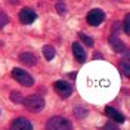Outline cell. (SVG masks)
Here are the masks:
<instances>
[{
    "label": "cell",
    "mask_w": 130,
    "mask_h": 130,
    "mask_svg": "<svg viewBox=\"0 0 130 130\" xmlns=\"http://www.w3.org/2000/svg\"><path fill=\"white\" fill-rule=\"evenodd\" d=\"M10 127L15 129V130H31L32 124L28 118H25V117H18V118H15V120L12 121Z\"/></svg>",
    "instance_id": "obj_7"
},
{
    "label": "cell",
    "mask_w": 130,
    "mask_h": 130,
    "mask_svg": "<svg viewBox=\"0 0 130 130\" xmlns=\"http://www.w3.org/2000/svg\"><path fill=\"white\" fill-rule=\"evenodd\" d=\"M36 18H37V13L31 8H24V9H21V12H19V21L24 25L32 24L36 21Z\"/></svg>",
    "instance_id": "obj_6"
},
{
    "label": "cell",
    "mask_w": 130,
    "mask_h": 130,
    "mask_svg": "<svg viewBox=\"0 0 130 130\" xmlns=\"http://www.w3.org/2000/svg\"><path fill=\"white\" fill-rule=\"evenodd\" d=\"M105 129H117V126H115V124H111V123H108V124H105Z\"/></svg>",
    "instance_id": "obj_19"
},
{
    "label": "cell",
    "mask_w": 130,
    "mask_h": 130,
    "mask_svg": "<svg viewBox=\"0 0 130 130\" xmlns=\"http://www.w3.org/2000/svg\"><path fill=\"white\" fill-rule=\"evenodd\" d=\"M22 99H24V96H22V93H19V92H10V101L12 102H15V104H22Z\"/></svg>",
    "instance_id": "obj_14"
},
{
    "label": "cell",
    "mask_w": 130,
    "mask_h": 130,
    "mask_svg": "<svg viewBox=\"0 0 130 130\" xmlns=\"http://www.w3.org/2000/svg\"><path fill=\"white\" fill-rule=\"evenodd\" d=\"M73 53H74V58L78 61V62H84L86 61V58H87V53H86V49L84 46H81L78 41H75L73 43Z\"/></svg>",
    "instance_id": "obj_8"
},
{
    "label": "cell",
    "mask_w": 130,
    "mask_h": 130,
    "mask_svg": "<svg viewBox=\"0 0 130 130\" xmlns=\"http://www.w3.org/2000/svg\"><path fill=\"white\" fill-rule=\"evenodd\" d=\"M109 43H111V46L112 49L117 52V53H124L126 52V44L123 43L117 36H111V39H109Z\"/></svg>",
    "instance_id": "obj_11"
},
{
    "label": "cell",
    "mask_w": 130,
    "mask_h": 130,
    "mask_svg": "<svg viewBox=\"0 0 130 130\" xmlns=\"http://www.w3.org/2000/svg\"><path fill=\"white\" fill-rule=\"evenodd\" d=\"M55 90H56V93L59 95L61 98H70L73 95V84L71 83H68L67 80H56L55 81Z\"/></svg>",
    "instance_id": "obj_5"
},
{
    "label": "cell",
    "mask_w": 130,
    "mask_h": 130,
    "mask_svg": "<svg viewBox=\"0 0 130 130\" xmlns=\"http://www.w3.org/2000/svg\"><path fill=\"white\" fill-rule=\"evenodd\" d=\"M56 10H58V13H61V15L67 13V6H65V3L62 0H58L56 2Z\"/></svg>",
    "instance_id": "obj_17"
},
{
    "label": "cell",
    "mask_w": 130,
    "mask_h": 130,
    "mask_svg": "<svg viewBox=\"0 0 130 130\" xmlns=\"http://www.w3.org/2000/svg\"><path fill=\"white\" fill-rule=\"evenodd\" d=\"M22 105L25 106L27 111H30L32 114H37V112H41L44 109V99L40 96V95H28L22 99Z\"/></svg>",
    "instance_id": "obj_1"
},
{
    "label": "cell",
    "mask_w": 130,
    "mask_h": 130,
    "mask_svg": "<svg viewBox=\"0 0 130 130\" xmlns=\"http://www.w3.org/2000/svg\"><path fill=\"white\" fill-rule=\"evenodd\" d=\"M9 2H10V3H13V5H16V3H19L21 0H9Z\"/></svg>",
    "instance_id": "obj_20"
},
{
    "label": "cell",
    "mask_w": 130,
    "mask_h": 130,
    "mask_svg": "<svg viewBox=\"0 0 130 130\" xmlns=\"http://www.w3.org/2000/svg\"><path fill=\"white\" fill-rule=\"evenodd\" d=\"M105 114L115 123H123L124 121V115H123L117 108H114V106H106L105 108Z\"/></svg>",
    "instance_id": "obj_10"
},
{
    "label": "cell",
    "mask_w": 130,
    "mask_h": 130,
    "mask_svg": "<svg viewBox=\"0 0 130 130\" xmlns=\"http://www.w3.org/2000/svg\"><path fill=\"white\" fill-rule=\"evenodd\" d=\"M124 53H127V50L124 52ZM120 70H121V73L126 75V77H129L130 75V68H129V59H127V56H126V59L123 61V62H120Z\"/></svg>",
    "instance_id": "obj_13"
},
{
    "label": "cell",
    "mask_w": 130,
    "mask_h": 130,
    "mask_svg": "<svg viewBox=\"0 0 130 130\" xmlns=\"http://www.w3.org/2000/svg\"><path fill=\"white\" fill-rule=\"evenodd\" d=\"M86 21L92 27H98L105 21V12L102 9H92L86 16Z\"/></svg>",
    "instance_id": "obj_4"
},
{
    "label": "cell",
    "mask_w": 130,
    "mask_h": 130,
    "mask_svg": "<svg viewBox=\"0 0 130 130\" xmlns=\"http://www.w3.org/2000/svg\"><path fill=\"white\" fill-rule=\"evenodd\" d=\"M10 75L13 77V80H16L19 84H22L25 87H31L34 86V78L30 73H27L24 68H19V67H15L12 71H10Z\"/></svg>",
    "instance_id": "obj_2"
},
{
    "label": "cell",
    "mask_w": 130,
    "mask_h": 130,
    "mask_svg": "<svg viewBox=\"0 0 130 130\" xmlns=\"http://www.w3.org/2000/svg\"><path fill=\"white\" fill-rule=\"evenodd\" d=\"M46 129H53V130H70L73 129V123L65 117H52L46 123Z\"/></svg>",
    "instance_id": "obj_3"
},
{
    "label": "cell",
    "mask_w": 130,
    "mask_h": 130,
    "mask_svg": "<svg viewBox=\"0 0 130 130\" xmlns=\"http://www.w3.org/2000/svg\"><path fill=\"white\" fill-rule=\"evenodd\" d=\"M43 55L46 58V61H52V59L55 58V49H53V46L46 44V46L43 47Z\"/></svg>",
    "instance_id": "obj_12"
},
{
    "label": "cell",
    "mask_w": 130,
    "mask_h": 130,
    "mask_svg": "<svg viewBox=\"0 0 130 130\" xmlns=\"http://www.w3.org/2000/svg\"><path fill=\"white\" fill-rule=\"evenodd\" d=\"M8 24H9V16L6 15L3 10H0V30L5 28Z\"/></svg>",
    "instance_id": "obj_16"
},
{
    "label": "cell",
    "mask_w": 130,
    "mask_h": 130,
    "mask_svg": "<svg viewBox=\"0 0 130 130\" xmlns=\"http://www.w3.org/2000/svg\"><path fill=\"white\" fill-rule=\"evenodd\" d=\"M18 59H19V62L28 65V67H34L39 62V58L36 56L34 53H31V52H22V53H19Z\"/></svg>",
    "instance_id": "obj_9"
},
{
    "label": "cell",
    "mask_w": 130,
    "mask_h": 130,
    "mask_svg": "<svg viewBox=\"0 0 130 130\" xmlns=\"http://www.w3.org/2000/svg\"><path fill=\"white\" fill-rule=\"evenodd\" d=\"M123 25H124V32L129 36V34H130V15H129V13L124 16V24H123Z\"/></svg>",
    "instance_id": "obj_18"
},
{
    "label": "cell",
    "mask_w": 130,
    "mask_h": 130,
    "mask_svg": "<svg viewBox=\"0 0 130 130\" xmlns=\"http://www.w3.org/2000/svg\"><path fill=\"white\" fill-rule=\"evenodd\" d=\"M78 37H80V40L83 41L87 47H92V46L95 44V43H93V39H92V37H89L87 34H83V32H80V36H78Z\"/></svg>",
    "instance_id": "obj_15"
}]
</instances>
